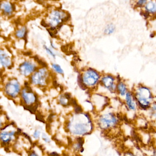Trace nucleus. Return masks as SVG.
<instances>
[{
  "label": "nucleus",
  "mask_w": 156,
  "mask_h": 156,
  "mask_svg": "<svg viewBox=\"0 0 156 156\" xmlns=\"http://www.w3.org/2000/svg\"><path fill=\"white\" fill-rule=\"evenodd\" d=\"M136 95L140 105L143 108H148L152 99L151 94L149 89L144 87L140 88L138 89Z\"/></svg>",
  "instance_id": "nucleus-1"
},
{
  "label": "nucleus",
  "mask_w": 156,
  "mask_h": 156,
  "mask_svg": "<svg viewBox=\"0 0 156 156\" xmlns=\"http://www.w3.org/2000/svg\"><path fill=\"white\" fill-rule=\"evenodd\" d=\"M63 12L58 11H53L49 16V24L52 27H54L60 24L61 22L66 20Z\"/></svg>",
  "instance_id": "nucleus-2"
},
{
  "label": "nucleus",
  "mask_w": 156,
  "mask_h": 156,
  "mask_svg": "<svg viewBox=\"0 0 156 156\" xmlns=\"http://www.w3.org/2000/svg\"><path fill=\"white\" fill-rule=\"evenodd\" d=\"M103 125H105V128H109L115 125L117 123V120L115 117L111 114L107 115L105 117L102 118L101 119Z\"/></svg>",
  "instance_id": "nucleus-3"
},
{
  "label": "nucleus",
  "mask_w": 156,
  "mask_h": 156,
  "mask_svg": "<svg viewBox=\"0 0 156 156\" xmlns=\"http://www.w3.org/2000/svg\"><path fill=\"white\" fill-rule=\"evenodd\" d=\"M103 84L106 88L110 90H113L115 89L114 79L111 76H108L103 79Z\"/></svg>",
  "instance_id": "nucleus-4"
},
{
  "label": "nucleus",
  "mask_w": 156,
  "mask_h": 156,
  "mask_svg": "<svg viewBox=\"0 0 156 156\" xmlns=\"http://www.w3.org/2000/svg\"><path fill=\"white\" fill-rule=\"evenodd\" d=\"M1 7L5 14H11L13 10L11 5L9 2H3L1 4Z\"/></svg>",
  "instance_id": "nucleus-5"
},
{
  "label": "nucleus",
  "mask_w": 156,
  "mask_h": 156,
  "mask_svg": "<svg viewBox=\"0 0 156 156\" xmlns=\"http://www.w3.org/2000/svg\"><path fill=\"white\" fill-rule=\"evenodd\" d=\"M126 100L127 105L130 109L135 110V105L132 99V96L130 93H127L126 95Z\"/></svg>",
  "instance_id": "nucleus-6"
},
{
  "label": "nucleus",
  "mask_w": 156,
  "mask_h": 156,
  "mask_svg": "<svg viewBox=\"0 0 156 156\" xmlns=\"http://www.w3.org/2000/svg\"><path fill=\"white\" fill-rule=\"evenodd\" d=\"M147 10L151 13L156 12V2L150 1L148 2L146 6Z\"/></svg>",
  "instance_id": "nucleus-7"
},
{
  "label": "nucleus",
  "mask_w": 156,
  "mask_h": 156,
  "mask_svg": "<svg viewBox=\"0 0 156 156\" xmlns=\"http://www.w3.org/2000/svg\"><path fill=\"white\" fill-rule=\"evenodd\" d=\"M26 28L23 27L17 31L16 33V36L18 38H23L26 35Z\"/></svg>",
  "instance_id": "nucleus-8"
},
{
  "label": "nucleus",
  "mask_w": 156,
  "mask_h": 156,
  "mask_svg": "<svg viewBox=\"0 0 156 156\" xmlns=\"http://www.w3.org/2000/svg\"><path fill=\"white\" fill-rule=\"evenodd\" d=\"M118 89L120 93L122 96H124L126 95V88L125 84L123 83H120L118 85Z\"/></svg>",
  "instance_id": "nucleus-9"
},
{
  "label": "nucleus",
  "mask_w": 156,
  "mask_h": 156,
  "mask_svg": "<svg viewBox=\"0 0 156 156\" xmlns=\"http://www.w3.org/2000/svg\"><path fill=\"white\" fill-rule=\"evenodd\" d=\"M115 27L113 25L110 24L108 25L105 29V33L107 34H113L115 32Z\"/></svg>",
  "instance_id": "nucleus-10"
},
{
  "label": "nucleus",
  "mask_w": 156,
  "mask_h": 156,
  "mask_svg": "<svg viewBox=\"0 0 156 156\" xmlns=\"http://www.w3.org/2000/svg\"><path fill=\"white\" fill-rule=\"evenodd\" d=\"M34 60L37 61L38 62V64H40L42 66H43L44 68H46L47 66V64L45 62L43 61L42 60H40L37 56H34Z\"/></svg>",
  "instance_id": "nucleus-11"
},
{
  "label": "nucleus",
  "mask_w": 156,
  "mask_h": 156,
  "mask_svg": "<svg viewBox=\"0 0 156 156\" xmlns=\"http://www.w3.org/2000/svg\"><path fill=\"white\" fill-rule=\"evenodd\" d=\"M36 119L37 120H39V121L45 123V120L44 119V117L41 114V113L38 111V112L37 113L36 115Z\"/></svg>",
  "instance_id": "nucleus-12"
},
{
  "label": "nucleus",
  "mask_w": 156,
  "mask_h": 156,
  "mask_svg": "<svg viewBox=\"0 0 156 156\" xmlns=\"http://www.w3.org/2000/svg\"><path fill=\"white\" fill-rule=\"evenodd\" d=\"M52 66H53V68H54V69L57 72L61 73V74H62L63 73V71L61 70V68L59 66L57 65H55V64H53Z\"/></svg>",
  "instance_id": "nucleus-13"
},
{
  "label": "nucleus",
  "mask_w": 156,
  "mask_h": 156,
  "mask_svg": "<svg viewBox=\"0 0 156 156\" xmlns=\"http://www.w3.org/2000/svg\"><path fill=\"white\" fill-rule=\"evenodd\" d=\"M75 111L76 113H79L82 112V107L80 106H76L75 107Z\"/></svg>",
  "instance_id": "nucleus-14"
},
{
  "label": "nucleus",
  "mask_w": 156,
  "mask_h": 156,
  "mask_svg": "<svg viewBox=\"0 0 156 156\" xmlns=\"http://www.w3.org/2000/svg\"><path fill=\"white\" fill-rule=\"evenodd\" d=\"M45 49H46V51H47V52L48 53H49V54H50L52 56H53V57H55V55H54V53L52 52V51H51V49H49L46 46H45Z\"/></svg>",
  "instance_id": "nucleus-15"
},
{
  "label": "nucleus",
  "mask_w": 156,
  "mask_h": 156,
  "mask_svg": "<svg viewBox=\"0 0 156 156\" xmlns=\"http://www.w3.org/2000/svg\"><path fill=\"white\" fill-rule=\"evenodd\" d=\"M53 116H54V115H53V113H51V114L49 115V116L48 118L47 121L49 123H51L53 121Z\"/></svg>",
  "instance_id": "nucleus-16"
},
{
  "label": "nucleus",
  "mask_w": 156,
  "mask_h": 156,
  "mask_svg": "<svg viewBox=\"0 0 156 156\" xmlns=\"http://www.w3.org/2000/svg\"><path fill=\"white\" fill-rule=\"evenodd\" d=\"M153 115L156 117V104H154L153 106Z\"/></svg>",
  "instance_id": "nucleus-17"
},
{
  "label": "nucleus",
  "mask_w": 156,
  "mask_h": 156,
  "mask_svg": "<svg viewBox=\"0 0 156 156\" xmlns=\"http://www.w3.org/2000/svg\"><path fill=\"white\" fill-rule=\"evenodd\" d=\"M46 130L47 132L49 133V131H51V126L49 125V124H46Z\"/></svg>",
  "instance_id": "nucleus-18"
},
{
  "label": "nucleus",
  "mask_w": 156,
  "mask_h": 156,
  "mask_svg": "<svg viewBox=\"0 0 156 156\" xmlns=\"http://www.w3.org/2000/svg\"><path fill=\"white\" fill-rule=\"evenodd\" d=\"M53 86L55 88H57L58 87L59 84H58L57 82L56 81H54L53 82Z\"/></svg>",
  "instance_id": "nucleus-19"
},
{
  "label": "nucleus",
  "mask_w": 156,
  "mask_h": 156,
  "mask_svg": "<svg viewBox=\"0 0 156 156\" xmlns=\"http://www.w3.org/2000/svg\"><path fill=\"white\" fill-rule=\"evenodd\" d=\"M138 3L140 5H143L145 3L147 0H138Z\"/></svg>",
  "instance_id": "nucleus-20"
},
{
  "label": "nucleus",
  "mask_w": 156,
  "mask_h": 156,
  "mask_svg": "<svg viewBox=\"0 0 156 156\" xmlns=\"http://www.w3.org/2000/svg\"><path fill=\"white\" fill-rule=\"evenodd\" d=\"M23 135H24V136H25V137H26V138H27V139H28V140L30 141L31 143H32V141L31 140L30 137H29V136H28V135H27L26 134L24 133H23Z\"/></svg>",
  "instance_id": "nucleus-21"
},
{
  "label": "nucleus",
  "mask_w": 156,
  "mask_h": 156,
  "mask_svg": "<svg viewBox=\"0 0 156 156\" xmlns=\"http://www.w3.org/2000/svg\"><path fill=\"white\" fill-rule=\"evenodd\" d=\"M65 96L66 98L67 99H71V95H70V93H65Z\"/></svg>",
  "instance_id": "nucleus-22"
},
{
  "label": "nucleus",
  "mask_w": 156,
  "mask_h": 156,
  "mask_svg": "<svg viewBox=\"0 0 156 156\" xmlns=\"http://www.w3.org/2000/svg\"><path fill=\"white\" fill-rule=\"evenodd\" d=\"M68 140L69 145H71V144H72V139H71V137H68Z\"/></svg>",
  "instance_id": "nucleus-23"
},
{
  "label": "nucleus",
  "mask_w": 156,
  "mask_h": 156,
  "mask_svg": "<svg viewBox=\"0 0 156 156\" xmlns=\"http://www.w3.org/2000/svg\"><path fill=\"white\" fill-rule=\"evenodd\" d=\"M5 151H6V152H7H7H9V148H8V147H5Z\"/></svg>",
  "instance_id": "nucleus-24"
},
{
  "label": "nucleus",
  "mask_w": 156,
  "mask_h": 156,
  "mask_svg": "<svg viewBox=\"0 0 156 156\" xmlns=\"http://www.w3.org/2000/svg\"><path fill=\"white\" fill-rule=\"evenodd\" d=\"M51 155H59V154H58V153H55V152H54V153H51Z\"/></svg>",
  "instance_id": "nucleus-25"
}]
</instances>
